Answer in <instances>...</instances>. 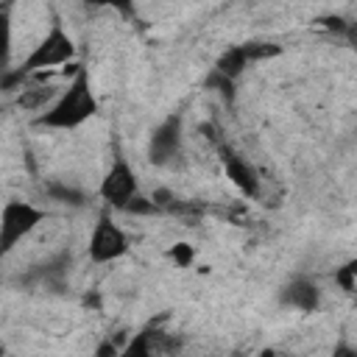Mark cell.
Segmentation results:
<instances>
[{
  "label": "cell",
  "mask_w": 357,
  "mask_h": 357,
  "mask_svg": "<svg viewBox=\"0 0 357 357\" xmlns=\"http://www.w3.org/2000/svg\"><path fill=\"white\" fill-rule=\"evenodd\" d=\"M318 25H321V28H326V31H335V33H340V36H343V33H346V28H349V22H346L343 17H321V20H318Z\"/></svg>",
  "instance_id": "cell-18"
},
{
  "label": "cell",
  "mask_w": 357,
  "mask_h": 357,
  "mask_svg": "<svg viewBox=\"0 0 357 357\" xmlns=\"http://www.w3.org/2000/svg\"><path fill=\"white\" fill-rule=\"evenodd\" d=\"M346 39H349V45H354L357 47V20L354 22H349V28H346V33H343Z\"/></svg>",
  "instance_id": "cell-20"
},
{
  "label": "cell",
  "mask_w": 357,
  "mask_h": 357,
  "mask_svg": "<svg viewBox=\"0 0 357 357\" xmlns=\"http://www.w3.org/2000/svg\"><path fill=\"white\" fill-rule=\"evenodd\" d=\"M181 114H167L153 131H151V139H148V159L151 165L156 167H165L170 165L178 151H181Z\"/></svg>",
  "instance_id": "cell-6"
},
{
  "label": "cell",
  "mask_w": 357,
  "mask_h": 357,
  "mask_svg": "<svg viewBox=\"0 0 357 357\" xmlns=\"http://www.w3.org/2000/svg\"><path fill=\"white\" fill-rule=\"evenodd\" d=\"M45 192L53 201L64 204V206H86V192L78 190V187H73V184H67V181H47L45 184Z\"/></svg>",
  "instance_id": "cell-10"
},
{
  "label": "cell",
  "mask_w": 357,
  "mask_h": 357,
  "mask_svg": "<svg viewBox=\"0 0 357 357\" xmlns=\"http://www.w3.org/2000/svg\"><path fill=\"white\" fill-rule=\"evenodd\" d=\"M335 282L340 284V290H346V293H357V257L349 259L343 268L335 271Z\"/></svg>",
  "instance_id": "cell-15"
},
{
  "label": "cell",
  "mask_w": 357,
  "mask_h": 357,
  "mask_svg": "<svg viewBox=\"0 0 357 357\" xmlns=\"http://www.w3.org/2000/svg\"><path fill=\"white\" fill-rule=\"evenodd\" d=\"M204 86L206 89H212L215 95H220L226 103H231L234 100V78H229V75H223L220 70H209V75L204 78Z\"/></svg>",
  "instance_id": "cell-12"
},
{
  "label": "cell",
  "mask_w": 357,
  "mask_h": 357,
  "mask_svg": "<svg viewBox=\"0 0 357 357\" xmlns=\"http://www.w3.org/2000/svg\"><path fill=\"white\" fill-rule=\"evenodd\" d=\"M98 112V100L89 89V75L86 70H78L67 89L42 112L33 117V126L39 128H59V131H73L84 126L92 114Z\"/></svg>",
  "instance_id": "cell-1"
},
{
  "label": "cell",
  "mask_w": 357,
  "mask_h": 357,
  "mask_svg": "<svg viewBox=\"0 0 357 357\" xmlns=\"http://www.w3.org/2000/svg\"><path fill=\"white\" fill-rule=\"evenodd\" d=\"M220 165H223L226 178H229L245 198H259V192H262V178H259L257 167H254L245 156H240V153L231 151L229 145H220Z\"/></svg>",
  "instance_id": "cell-7"
},
{
  "label": "cell",
  "mask_w": 357,
  "mask_h": 357,
  "mask_svg": "<svg viewBox=\"0 0 357 357\" xmlns=\"http://www.w3.org/2000/svg\"><path fill=\"white\" fill-rule=\"evenodd\" d=\"M151 198L162 206V209H170V204L176 201V195H173V190H167V187H156L153 192H151Z\"/></svg>",
  "instance_id": "cell-19"
},
{
  "label": "cell",
  "mask_w": 357,
  "mask_h": 357,
  "mask_svg": "<svg viewBox=\"0 0 357 357\" xmlns=\"http://www.w3.org/2000/svg\"><path fill=\"white\" fill-rule=\"evenodd\" d=\"M162 206L153 201V198H145V195H134L126 206H123V212H128V215H139V218H145V215H156Z\"/></svg>",
  "instance_id": "cell-16"
},
{
  "label": "cell",
  "mask_w": 357,
  "mask_h": 357,
  "mask_svg": "<svg viewBox=\"0 0 357 357\" xmlns=\"http://www.w3.org/2000/svg\"><path fill=\"white\" fill-rule=\"evenodd\" d=\"M84 3L92 6V8H114L123 17H131L134 14V0H84Z\"/></svg>",
  "instance_id": "cell-17"
},
{
  "label": "cell",
  "mask_w": 357,
  "mask_h": 357,
  "mask_svg": "<svg viewBox=\"0 0 357 357\" xmlns=\"http://www.w3.org/2000/svg\"><path fill=\"white\" fill-rule=\"evenodd\" d=\"M279 301L298 312H315L321 307V287L307 276H296L279 290Z\"/></svg>",
  "instance_id": "cell-8"
},
{
  "label": "cell",
  "mask_w": 357,
  "mask_h": 357,
  "mask_svg": "<svg viewBox=\"0 0 357 357\" xmlns=\"http://www.w3.org/2000/svg\"><path fill=\"white\" fill-rule=\"evenodd\" d=\"M251 64V59H248V53H245V47L243 45H231V47H226L220 56H218V61H215V70H220L223 75H229V78H240L243 73H245V67Z\"/></svg>",
  "instance_id": "cell-9"
},
{
  "label": "cell",
  "mask_w": 357,
  "mask_h": 357,
  "mask_svg": "<svg viewBox=\"0 0 357 357\" xmlns=\"http://www.w3.org/2000/svg\"><path fill=\"white\" fill-rule=\"evenodd\" d=\"M165 257H167L176 268H190V265L195 262V248H192L190 243H173V245L165 251Z\"/></svg>",
  "instance_id": "cell-14"
},
{
  "label": "cell",
  "mask_w": 357,
  "mask_h": 357,
  "mask_svg": "<svg viewBox=\"0 0 357 357\" xmlns=\"http://www.w3.org/2000/svg\"><path fill=\"white\" fill-rule=\"evenodd\" d=\"M243 47H245V53H248V59L251 61H265V59H276V56H282V45L279 42H243Z\"/></svg>",
  "instance_id": "cell-13"
},
{
  "label": "cell",
  "mask_w": 357,
  "mask_h": 357,
  "mask_svg": "<svg viewBox=\"0 0 357 357\" xmlns=\"http://www.w3.org/2000/svg\"><path fill=\"white\" fill-rule=\"evenodd\" d=\"M126 251H128V237H126V231L112 220L109 212H100L98 220H95V226H92L89 243H86L89 259L98 262V265H103V262L120 259Z\"/></svg>",
  "instance_id": "cell-4"
},
{
  "label": "cell",
  "mask_w": 357,
  "mask_h": 357,
  "mask_svg": "<svg viewBox=\"0 0 357 357\" xmlns=\"http://www.w3.org/2000/svg\"><path fill=\"white\" fill-rule=\"evenodd\" d=\"M53 98H56L53 86H33V89L22 86V92L17 95V106L25 109V112H42Z\"/></svg>",
  "instance_id": "cell-11"
},
{
  "label": "cell",
  "mask_w": 357,
  "mask_h": 357,
  "mask_svg": "<svg viewBox=\"0 0 357 357\" xmlns=\"http://www.w3.org/2000/svg\"><path fill=\"white\" fill-rule=\"evenodd\" d=\"M137 192H139V181H137L134 167L128 165L126 156H114L112 167H109L106 176L100 178L98 195L103 198L106 206H112V209H123Z\"/></svg>",
  "instance_id": "cell-5"
},
{
  "label": "cell",
  "mask_w": 357,
  "mask_h": 357,
  "mask_svg": "<svg viewBox=\"0 0 357 357\" xmlns=\"http://www.w3.org/2000/svg\"><path fill=\"white\" fill-rule=\"evenodd\" d=\"M73 59H75V42H73V36L61 28V22L53 20L50 31L39 39V45L25 56V61H22L17 70L28 78V75L45 73V70H50V67L67 64V61H73Z\"/></svg>",
  "instance_id": "cell-2"
},
{
  "label": "cell",
  "mask_w": 357,
  "mask_h": 357,
  "mask_svg": "<svg viewBox=\"0 0 357 357\" xmlns=\"http://www.w3.org/2000/svg\"><path fill=\"white\" fill-rule=\"evenodd\" d=\"M45 220V212L28 201H8L0 215V245L8 254L25 234H31Z\"/></svg>",
  "instance_id": "cell-3"
}]
</instances>
